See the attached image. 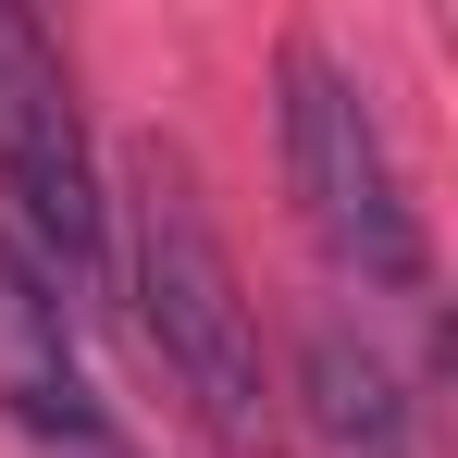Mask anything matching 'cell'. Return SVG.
<instances>
[{"mask_svg": "<svg viewBox=\"0 0 458 458\" xmlns=\"http://www.w3.org/2000/svg\"><path fill=\"white\" fill-rule=\"evenodd\" d=\"M99 211H112V273L137 298V335L161 347V372L186 384V409L248 458L260 421H273L260 322H248V285H235L224 235H211L199 186H186V161L174 149H124V174H99Z\"/></svg>", "mask_w": 458, "mask_h": 458, "instance_id": "6da1fadb", "label": "cell"}, {"mask_svg": "<svg viewBox=\"0 0 458 458\" xmlns=\"http://www.w3.org/2000/svg\"><path fill=\"white\" fill-rule=\"evenodd\" d=\"M273 137H285V199L322 235V260L384 285V298H421L434 285V235H421V199L396 174V137H384L372 87L347 75L335 50L298 38L273 63Z\"/></svg>", "mask_w": 458, "mask_h": 458, "instance_id": "7a4b0ae2", "label": "cell"}, {"mask_svg": "<svg viewBox=\"0 0 458 458\" xmlns=\"http://www.w3.org/2000/svg\"><path fill=\"white\" fill-rule=\"evenodd\" d=\"M0 211H13V260L50 285V298H87L112 273V211H99V149H87L75 75H63V38L38 13H0Z\"/></svg>", "mask_w": 458, "mask_h": 458, "instance_id": "3957f363", "label": "cell"}, {"mask_svg": "<svg viewBox=\"0 0 458 458\" xmlns=\"http://www.w3.org/2000/svg\"><path fill=\"white\" fill-rule=\"evenodd\" d=\"M0 421L38 458H137L124 421H112V396L75 360V310L50 298L13 248H0Z\"/></svg>", "mask_w": 458, "mask_h": 458, "instance_id": "277c9868", "label": "cell"}, {"mask_svg": "<svg viewBox=\"0 0 458 458\" xmlns=\"http://www.w3.org/2000/svg\"><path fill=\"white\" fill-rule=\"evenodd\" d=\"M298 421L322 458H421V421H409V384L360 322H310L298 347Z\"/></svg>", "mask_w": 458, "mask_h": 458, "instance_id": "5b68a950", "label": "cell"}]
</instances>
